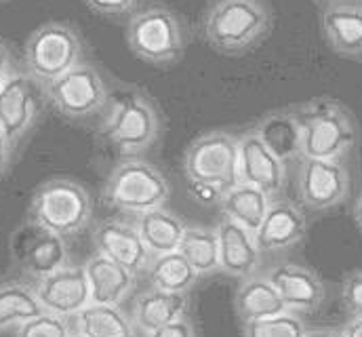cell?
<instances>
[{
  "label": "cell",
  "mask_w": 362,
  "mask_h": 337,
  "mask_svg": "<svg viewBox=\"0 0 362 337\" xmlns=\"http://www.w3.org/2000/svg\"><path fill=\"white\" fill-rule=\"evenodd\" d=\"M177 251L189 261L198 276H206L219 270V243L215 228L185 226Z\"/></svg>",
  "instance_id": "obj_28"
},
{
  "label": "cell",
  "mask_w": 362,
  "mask_h": 337,
  "mask_svg": "<svg viewBox=\"0 0 362 337\" xmlns=\"http://www.w3.org/2000/svg\"><path fill=\"white\" fill-rule=\"evenodd\" d=\"M268 278L286 310L295 314H310L325 302V282L314 270L301 263H278L268 272Z\"/></svg>",
  "instance_id": "obj_16"
},
{
  "label": "cell",
  "mask_w": 362,
  "mask_h": 337,
  "mask_svg": "<svg viewBox=\"0 0 362 337\" xmlns=\"http://www.w3.org/2000/svg\"><path fill=\"white\" fill-rule=\"evenodd\" d=\"M305 234L308 219L303 211L291 200L274 198L255 239L262 253H280L299 245Z\"/></svg>",
  "instance_id": "obj_17"
},
{
  "label": "cell",
  "mask_w": 362,
  "mask_h": 337,
  "mask_svg": "<svg viewBox=\"0 0 362 337\" xmlns=\"http://www.w3.org/2000/svg\"><path fill=\"white\" fill-rule=\"evenodd\" d=\"M183 173L194 194H206V202H219L238 183V137L228 131L200 135L185 150Z\"/></svg>",
  "instance_id": "obj_3"
},
{
  "label": "cell",
  "mask_w": 362,
  "mask_h": 337,
  "mask_svg": "<svg viewBox=\"0 0 362 337\" xmlns=\"http://www.w3.org/2000/svg\"><path fill=\"white\" fill-rule=\"evenodd\" d=\"M238 183L266 192L272 200L284 192L286 165L264 144L255 129L238 135Z\"/></svg>",
  "instance_id": "obj_13"
},
{
  "label": "cell",
  "mask_w": 362,
  "mask_h": 337,
  "mask_svg": "<svg viewBox=\"0 0 362 337\" xmlns=\"http://www.w3.org/2000/svg\"><path fill=\"white\" fill-rule=\"evenodd\" d=\"M76 333L85 337H135L133 321L120 310V306L89 304L74 316Z\"/></svg>",
  "instance_id": "obj_26"
},
{
  "label": "cell",
  "mask_w": 362,
  "mask_h": 337,
  "mask_svg": "<svg viewBox=\"0 0 362 337\" xmlns=\"http://www.w3.org/2000/svg\"><path fill=\"white\" fill-rule=\"evenodd\" d=\"M144 337H196V329L183 316L180 321H173V323H169V325H165V327H160V329H156V331H152V333Z\"/></svg>",
  "instance_id": "obj_34"
},
{
  "label": "cell",
  "mask_w": 362,
  "mask_h": 337,
  "mask_svg": "<svg viewBox=\"0 0 362 337\" xmlns=\"http://www.w3.org/2000/svg\"><path fill=\"white\" fill-rule=\"evenodd\" d=\"M297 171L299 200L312 211H327L346 200L350 192V173L344 161L301 159Z\"/></svg>",
  "instance_id": "obj_11"
},
{
  "label": "cell",
  "mask_w": 362,
  "mask_h": 337,
  "mask_svg": "<svg viewBox=\"0 0 362 337\" xmlns=\"http://www.w3.org/2000/svg\"><path fill=\"white\" fill-rule=\"evenodd\" d=\"M139 0H85V4L99 15H124L137 6Z\"/></svg>",
  "instance_id": "obj_33"
},
{
  "label": "cell",
  "mask_w": 362,
  "mask_h": 337,
  "mask_svg": "<svg viewBox=\"0 0 362 337\" xmlns=\"http://www.w3.org/2000/svg\"><path fill=\"white\" fill-rule=\"evenodd\" d=\"M23 59L36 83H51L83 62V40L72 25L49 21L30 34Z\"/></svg>",
  "instance_id": "obj_8"
},
{
  "label": "cell",
  "mask_w": 362,
  "mask_h": 337,
  "mask_svg": "<svg viewBox=\"0 0 362 337\" xmlns=\"http://www.w3.org/2000/svg\"><path fill=\"white\" fill-rule=\"evenodd\" d=\"M49 103L66 118L85 120L107 103V84L97 68L81 62L55 81L42 84Z\"/></svg>",
  "instance_id": "obj_9"
},
{
  "label": "cell",
  "mask_w": 362,
  "mask_h": 337,
  "mask_svg": "<svg viewBox=\"0 0 362 337\" xmlns=\"http://www.w3.org/2000/svg\"><path fill=\"white\" fill-rule=\"evenodd\" d=\"M322 32L341 57H362V2L331 0L322 11Z\"/></svg>",
  "instance_id": "obj_19"
},
{
  "label": "cell",
  "mask_w": 362,
  "mask_h": 337,
  "mask_svg": "<svg viewBox=\"0 0 362 337\" xmlns=\"http://www.w3.org/2000/svg\"><path fill=\"white\" fill-rule=\"evenodd\" d=\"M85 272L89 280L90 304L120 306L135 289L137 274L101 253H95L87 259Z\"/></svg>",
  "instance_id": "obj_20"
},
{
  "label": "cell",
  "mask_w": 362,
  "mask_h": 337,
  "mask_svg": "<svg viewBox=\"0 0 362 337\" xmlns=\"http://www.w3.org/2000/svg\"><path fill=\"white\" fill-rule=\"evenodd\" d=\"M325 2H331V0H325Z\"/></svg>",
  "instance_id": "obj_41"
},
{
  "label": "cell",
  "mask_w": 362,
  "mask_h": 337,
  "mask_svg": "<svg viewBox=\"0 0 362 337\" xmlns=\"http://www.w3.org/2000/svg\"><path fill=\"white\" fill-rule=\"evenodd\" d=\"M127 45L135 57L152 66H171L185 53V30L167 6H148L127 23Z\"/></svg>",
  "instance_id": "obj_7"
},
{
  "label": "cell",
  "mask_w": 362,
  "mask_h": 337,
  "mask_svg": "<svg viewBox=\"0 0 362 337\" xmlns=\"http://www.w3.org/2000/svg\"><path fill=\"white\" fill-rule=\"evenodd\" d=\"M215 232L219 243V270L240 280L253 276L262 263V249L255 234L226 217L217 224Z\"/></svg>",
  "instance_id": "obj_18"
},
{
  "label": "cell",
  "mask_w": 362,
  "mask_h": 337,
  "mask_svg": "<svg viewBox=\"0 0 362 337\" xmlns=\"http://www.w3.org/2000/svg\"><path fill=\"white\" fill-rule=\"evenodd\" d=\"M93 243L97 253L129 268L133 274H144L152 261V253L144 245L137 226L120 219H105L97 224L93 230Z\"/></svg>",
  "instance_id": "obj_15"
},
{
  "label": "cell",
  "mask_w": 362,
  "mask_h": 337,
  "mask_svg": "<svg viewBox=\"0 0 362 337\" xmlns=\"http://www.w3.org/2000/svg\"><path fill=\"white\" fill-rule=\"evenodd\" d=\"M45 312L74 319L90 304V289L85 265H64L53 274L38 278L34 287Z\"/></svg>",
  "instance_id": "obj_14"
},
{
  "label": "cell",
  "mask_w": 362,
  "mask_h": 337,
  "mask_svg": "<svg viewBox=\"0 0 362 337\" xmlns=\"http://www.w3.org/2000/svg\"><path fill=\"white\" fill-rule=\"evenodd\" d=\"M11 154H13V146L0 129V175H4L11 165Z\"/></svg>",
  "instance_id": "obj_36"
},
{
  "label": "cell",
  "mask_w": 362,
  "mask_h": 337,
  "mask_svg": "<svg viewBox=\"0 0 362 337\" xmlns=\"http://www.w3.org/2000/svg\"><path fill=\"white\" fill-rule=\"evenodd\" d=\"M137 230L139 236L144 241V245L148 247V251L154 255H163V253H171L180 249L181 236L185 232V224L181 222L173 211L158 207L146 213L137 215Z\"/></svg>",
  "instance_id": "obj_25"
},
{
  "label": "cell",
  "mask_w": 362,
  "mask_h": 337,
  "mask_svg": "<svg viewBox=\"0 0 362 337\" xmlns=\"http://www.w3.org/2000/svg\"><path fill=\"white\" fill-rule=\"evenodd\" d=\"M45 308L34 291V287L21 285V282H6L0 285V331L21 325L38 314H42Z\"/></svg>",
  "instance_id": "obj_29"
},
{
  "label": "cell",
  "mask_w": 362,
  "mask_h": 337,
  "mask_svg": "<svg viewBox=\"0 0 362 337\" xmlns=\"http://www.w3.org/2000/svg\"><path fill=\"white\" fill-rule=\"evenodd\" d=\"M346 337H362V316H352V321L344 327Z\"/></svg>",
  "instance_id": "obj_37"
},
{
  "label": "cell",
  "mask_w": 362,
  "mask_h": 337,
  "mask_svg": "<svg viewBox=\"0 0 362 337\" xmlns=\"http://www.w3.org/2000/svg\"><path fill=\"white\" fill-rule=\"evenodd\" d=\"M301 127V159L344 161L358 142V127L346 105L316 97L293 108Z\"/></svg>",
  "instance_id": "obj_1"
},
{
  "label": "cell",
  "mask_w": 362,
  "mask_h": 337,
  "mask_svg": "<svg viewBox=\"0 0 362 337\" xmlns=\"http://www.w3.org/2000/svg\"><path fill=\"white\" fill-rule=\"evenodd\" d=\"M11 251L19 268L36 280L68 265V247L64 236L42 228L32 219L15 230L11 239Z\"/></svg>",
  "instance_id": "obj_10"
},
{
  "label": "cell",
  "mask_w": 362,
  "mask_h": 337,
  "mask_svg": "<svg viewBox=\"0 0 362 337\" xmlns=\"http://www.w3.org/2000/svg\"><path fill=\"white\" fill-rule=\"evenodd\" d=\"M236 314L243 323L262 321L268 316H276L286 310L282 297L268 276H249L240 282L234 297Z\"/></svg>",
  "instance_id": "obj_24"
},
{
  "label": "cell",
  "mask_w": 362,
  "mask_h": 337,
  "mask_svg": "<svg viewBox=\"0 0 362 337\" xmlns=\"http://www.w3.org/2000/svg\"><path fill=\"white\" fill-rule=\"evenodd\" d=\"M101 135L124 156H137L154 146L160 135V114L154 101L139 88L116 95L101 125Z\"/></svg>",
  "instance_id": "obj_4"
},
{
  "label": "cell",
  "mask_w": 362,
  "mask_h": 337,
  "mask_svg": "<svg viewBox=\"0 0 362 337\" xmlns=\"http://www.w3.org/2000/svg\"><path fill=\"white\" fill-rule=\"evenodd\" d=\"M146 274L152 287L171 293H189V289L198 282V272L180 251L154 255Z\"/></svg>",
  "instance_id": "obj_27"
},
{
  "label": "cell",
  "mask_w": 362,
  "mask_h": 337,
  "mask_svg": "<svg viewBox=\"0 0 362 337\" xmlns=\"http://www.w3.org/2000/svg\"><path fill=\"white\" fill-rule=\"evenodd\" d=\"M187 308H189L187 293H171L152 287L135 299L131 321L139 333L148 336L173 321L183 319L187 314Z\"/></svg>",
  "instance_id": "obj_21"
},
{
  "label": "cell",
  "mask_w": 362,
  "mask_h": 337,
  "mask_svg": "<svg viewBox=\"0 0 362 337\" xmlns=\"http://www.w3.org/2000/svg\"><path fill=\"white\" fill-rule=\"evenodd\" d=\"M344 306L350 316H362V272H352L341 285Z\"/></svg>",
  "instance_id": "obj_32"
},
{
  "label": "cell",
  "mask_w": 362,
  "mask_h": 337,
  "mask_svg": "<svg viewBox=\"0 0 362 337\" xmlns=\"http://www.w3.org/2000/svg\"><path fill=\"white\" fill-rule=\"evenodd\" d=\"M253 129L284 165L301 161V127L293 108L268 112Z\"/></svg>",
  "instance_id": "obj_22"
},
{
  "label": "cell",
  "mask_w": 362,
  "mask_h": 337,
  "mask_svg": "<svg viewBox=\"0 0 362 337\" xmlns=\"http://www.w3.org/2000/svg\"><path fill=\"white\" fill-rule=\"evenodd\" d=\"M272 30L266 0H213L204 13L206 42L223 55H243L257 47Z\"/></svg>",
  "instance_id": "obj_2"
},
{
  "label": "cell",
  "mask_w": 362,
  "mask_h": 337,
  "mask_svg": "<svg viewBox=\"0 0 362 337\" xmlns=\"http://www.w3.org/2000/svg\"><path fill=\"white\" fill-rule=\"evenodd\" d=\"M70 337H85V336H81V333H72Z\"/></svg>",
  "instance_id": "obj_40"
},
{
  "label": "cell",
  "mask_w": 362,
  "mask_h": 337,
  "mask_svg": "<svg viewBox=\"0 0 362 337\" xmlns=\"http://www.w3.org/2000/svg\"><path fill=\"white\" fill-rule=\"evenodd\" d=\"M270 202L272 198L266 192H262L253 185H247V183H236L219 198V209L226 219L257 234V230L270 209Z\"/></svg>",
  "instance_id": "obj_23"
},
{
  "label": "cell",
  "mask_w": 362,
  "mask_h": 337,
  "mask_svg": "<svg viewBox=\"0 0 362 337\" xmlns=\"http://www.w3.org/2000/svg\"><path fill=\"white\" fill-rule=\"evenodd\" d=\"M90 217V194L70 177H53L45 181L38 185L30 202V219L64 239L83 232Z\"/></svg>",
  "instance_id": "obj_6"
},
{
  "label": "cell",
  "mask_w": 362,
  "mask_h": 337,
  "mask_svg": "<svg viewBox=\"0 0 362 337\" xmlns=\"http://www.w3.org/2000/svg\"><path fill=\"white\" fill-rule=\"evenodd\" d=\"M40 114L38 86L28 72H17L0 86V129L11 142L19 144L34 127Z\"/></svg>",
  "instance_id": "obj_12"
},
{
  "label": "cell",
  "mask_w": 362,
  "mask_h": 337,
  "mask_svg": "<svg viewBox=\"0 0 362 337\" xmlns=\"http://www.w3.org/2000/svg\"><path fill=\"white\" fill-rule=\"evenodd\" d=\"M13 74V59H11V51L8 47L0 40V86L4 81Z\"/></svg>",
  "instance_id": "obj_35"
},
{
  "label": "cell",
  "mask_w": 362,
  "mask_h": 337,
  "mask_svg": "<svg viewBox=\"0 0 362 337\" xmlns=\"http://www.w3.org/2000/svg\"><path fill=\"white\" fill-rule=\"evenodd\" d=\"M101 194L110 207L139 215L165 207L171 185L163 171L152 163L137 156H127L110 171Z\"/></svg>",
  "instance_id": "obj_5"
},
{
  "label": "cell",
  "mask_w": 362,
  "mask_h": 337,
  "mask_svg": "<svg viewBox=\"0 0 362 337\" xmlns=\"http://www.w3.org/2000/svg\"><path fill=\"white\" fill-rule=\"evenodd\" d=\"M354 219H356V224L361 226V230H362V194L358 196L356 205H354Z\"/></svg>",
  "instance_id": "obj_39"
},
{
  "label": "cell",
  "mask_w": 362,
  "mask_h": 337,
  "mask_svg": "<svg viewBox=\"0 0 362 337\" xmlns=\"http://www.w3.org/2000/svg\"><path fill=\"white\" fill-rule=\"evenodd\" d=\"M308 329L299 314L284 310L276 316L245 323V337H305Z\"/></svg>",
  "instance_id": "obj_30"
},
{
  "label": "cell",
  "mask_w": 362,
  "mask_h": 337,
  "mask_svg": "<svg viewBox=\"0 0 362 337\" xmlns=\"http://www.w3.org/2000/svg\"><path fill=\"white\" fill-rule=\"evenodd\" d=\"M70 325L68 319L42 312L17 327V337H70Z\"/></svg>",
  "instance_id": "obj_31"
},
{
  "label": "cell",
  "mask_w": 362,
  "mask_h": 337,
  "mask_svg": "<svg viewBox=\"0 0 362 337\" xmlns=\"http://www.w3.org/2000/svg\"><path fill=\"white\" fill-rule=\"evenodd\" d=\"M305 337H346L344 336V329H331V327H325V329H312L308 331Z\"/></svg>",
  "instance_id": "obj_38"
}]
</instances>
